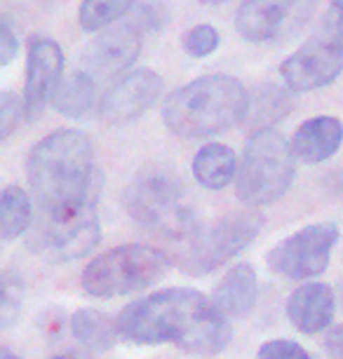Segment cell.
<instances>
[{"instance_id": "1", "label": "cell", "mask_w": 343, "mask_h": 359, "mask_svg": "<svg viewBox=\"0 0 343 359\" xmlns=\"http://www.w3.org/2000/svg\"><path fill=\"white\" fill-rule=\"evenodd\" d=\"M120 338L137 345L172 343L188 355H217L231 343L228 317L195 289L172 287L132 301L118 315Z\"/></svg>"}, {"instance_id": "2", "label": "cell", "mask_w": 343, "mask_h": 359, "mask_svg": "<svg viewBox=\"0 0 343 359\" xmlns=\"http://www.w3.org/2000/svg\"><path fill=\"white\" fill-rule=\"evenodd\" d=\"M26 174L43 219H71L97 207V165L85 132L57 130L40 139L29 153Z\"/></svg>"}, {"instance_id": "3", "label": "cell", "mask_w": 343, "mask_h": 359, "mask_svg": "<svg viewBox=\"0 0 343 359\" xmlns=\"http://www.w3.org/2000/svg\"><path fill=\"white\" fill-rule=\"evenodd\" d=\"M250 92L226 73L195 78L165 101V127L181 139H205L245 120Z\"/></svg>"}, {"instance_id": "4", "label": "cell", "mask_w": 343, "mask_h": 359, "mask_svg": "<svg viewBox=\"0 0 343 359\" xmlns=\"http://www.w3.org/2000/svg\"><path fill=\"white\" fill-rule=\"evenodd\" d=\"M123 205L134 223L170 240L186 242L200 228L181 179L160 165L134 176L125 188Z\"/></svg>"}, {"instance_id": "5", "label": "cell", "mask_w": 343, "mask_h": 359, "mask_svg": "<svg viewBox=\"0 0 343 359\" xmlns=\"http://www.w3.org/2000/svg\"><path fill=\"white\" fill-rule=\"evenodd\" d=\"M170 270V256L151 245H120L92 259L80 284L92 298L137 294L160 282Z\"/></svg>"}, {"instance_id": "6", "label": "cell", "mask_w": 343, "mask_h": 359, "mask_svg": "<svg viewBox=\"0 0 343 359\" xmlns=\"http://www.w3.org/2000/svg\"><path fill=\"white\" fill-rule=\"evenodd\" d=\"M292 146L278 130L254 132L242 153L235 193L247 207H266L289 191L297 174Z\"/></svg>"}, {"instance_id": "7", "label": "cell", "mask_w": 343, "mask_h": 359, "mask_svg": "<svg viewBox=\"0 0 343 359\" xmlns=\"http://www.w3.org/2000/svg\"><path fill=\"white\" fill-rule=\"evenodd\" d=\"M343 73V10L329 8L318 31L280 66L292 92H315L332 85Z\"/></svg>"}, {"instance_id": "8", "label": "cell", "mask_w": 343, "mask_h": 359, "mask_svg": "<svg viewBox=\"0 0 343 359\" xmlns=\"http://www.w3.org/2000/svg\"><path fill=\"white\" fill-rule=\"evenodd\" d=\"M261 228L264 216L252 209L233 212L210 226L198 228L186 240V249L181 252V270L195 277L212 273L250 247Z\"/></svg>"}, {"instance_id": "9", "label": "cell", "mask_w": 343, "mask_h": 359, "mask_svg": "<svg viewBox=\"0 0 343 359\" xmlns=\"http://www.w3.org/2000/svg\"><path fill=\"white\" fill-rule=\"evenodd\" d=\"M341 237V230L332 221L306 226L278 242L266 256L271 273L287 280H308L327 270L329 256Z\"/></svg>"}, {"instance_id": "10", "label": "cell", "mask_w": 343, "mask_h": 359, "mask_svg": "<svg viewBox=\"0 0 343 359\" xmlns=\"http://www.w3.org/2000/svg\"><path fill=\"white\" fill-rule=\"evenodd\" d=\"M315 8L318 0H245L235 15V29L250 43H275L304 29Z\"/></svg>"}, {"instance_id": "11", "label": "cell", "mask_w": 343, "mask_h": 359, "mask_svg": "<svg viewBox=\"0 0 343 359\" xmlns=\"http://www.w3.org/2000/svg\"><path fill=\"white\" fill-rule=\"evenodd\" d=\"M102 240L97 207L71 219H43L31 235L29 247L50 263H69L83 259Z\"/></svg>"}, {"instance_id": "12", "label": "cell", "mask_w": 343, "mask_h": 359, "mask_svg": "<svg viewBox=\"0 0 343 359\" xmlns=\"http://www.w3.org/2000/svg\"><path fill=\"white\" fill-rule=\"evenodd\" d=\"M163 94V78L151 69H137L123 76L99 104V115L106 125H130L156 106Z\"/></svg>"}, {"instance_id": "13", "label": "cell", "mask_w": 343, "mask_h": 359, "mask_svg": "<svg viewBox=\"0 0 343 359\" xmlns=\"http://www.w3.org/2000/svg\"><path fill=\"white\" fill-rule=\"evenodd\" d=\"M141 38H144V31L134 19L111 26L94 36L92 43L85 47L83 71L90 73L92 78H111L116 73L132 69L141 52Z\"/></svg>"}, {"instance_id": "14", "label": "cell", "mask_w": 343, "mask_h": 359, "mask_svg": "<svg viewBox=\"0 0 343 359\" xmlns=\"http://www.w3.org/2000/svg\"><path fill=\"white\" fill-rule=\"evenodd\" d=\"M64 73V52L57 40L47 36L29 38V52H26V83H24V101L29 108V118L43 111L47 101H52L55 92L62 85Z\"/></svg>"}, {"instance_id": "15", "label": "cell", "mask_w": 343, "mask_h": 359, "mask_svg": "<svg viewBox=\"0 0 343 359\" xmlns=\"http://www.w3.org/2000/svg\"><path fill=\"white\" fill-rule=\"evenodd\" d=\"M336 298L334 291L322 282L301 284L287 301V317L301 334H320L334 320Z\"/></svg>"}, {"instance_id": "16", "label": "cell", "mask_w": 343, "mask_h": 359, "mask_svg": "<svg viewBox=\"0 0 343 359\" xmlns=\"http://www.w3.org/2000/svg\"><path fill=\"white\" fill-rule=\"evenodd\" d=\"M343 141V123L332 115H318L306 120L297 132L292 134V153L304 165H320L339 151Z\"/></svg>"}, {"instance_id": "17", "label": "cell", "mask_w": 343, "mask_h": 359, "mask_svg": "<svg viewBox=\"0 0 343 359\" xmlns=\"http://www.w3.org/2000/svg\"><path fill=\"white\" fill-rule=\"evenodd\" d=\"M259 277L252 263H235L214 287L212 301L226 317H247L257 306Z\"/></svg>"}, {"instance_id": "18", "label": "cell", "mask_w": 343, "mask_h": 359, "mask_svg": "<svg viewBox=\"0 0 343 359\" xmlns=\"http://www.w3.org/2000/svg\"><path fill=\"white\" fill-rule=\"evenodd\" d=\"M238 155L224 144H207L193 158V176L207 191H224L233 179H238Z\"/></svg>"}, {"instance_id": "19", "label": "cell", "mask_w": 343, "mask_h": 359, "mask_svg": "<svg viewBox=\"0 0 343 359\" xmlns=\"http://www.w3.org/2000/svg\"><path fill=\"white\" fill-rule=\"evenodd\" d=\"M292 97L287 90H282L278 85H259L250 92V101H247V113L245 123L250 130L261 132V130H273L275 123H280L282 118H287L292 113ZM252 132V134H254Z\"/></svg>"}, {"instance_id": "20", "label": "cell", "mask_w": 343, "mask_h": 359, "mask_svg": "<svg viewBox=\"0 0 343 359\" xmlns=\"http://www.w3.org/2000/svg\"><path fill=\"white\" fill-rule=\"evenodd\" d=\"M52 106L57 113L71 120L87 118L97 108V80L90 73L76 71L69 78L62 80L59 90L52 97Z\"/></svg>"}, {"instance_id": "21", "label": "cell", "mask_w": 343, "mask_h": 359, "mask_svg": "<svg viewBox=\"0 0 343 359\" xmlns=\"http://www.w3.org/2000/svg\"><path fill=\"white\" fill-rule=\"evenodd\" d=\"M71 331L80 343L85 345V350L90 352H106L116 345L118 324L111 320L106 313L99 310L83 308L71 317Z\"/></svg>"}, {"instance_id": "22", "label": "cell", "mask_w": 343, "mask_h": 359, "mask_svg": "<svg viewBox=\"0 0 343 359\" xmlns=\"http://www.w3.org/2000/svg\"><path fill=\"white\" fill-rule=\"evenodd\" d=\"M33 223L31 198L24 188L8 186L0 195V237L5 242L17 240Z\"/></svg>"}, {"instance_id": "23", "label": "cell", "mask_w": 343, "mask_h": 359, "mask_svg": "<svg viewBox=\"0 0 343 359\" xmlns=\"http://www.w3.org/2000/svg\"><path fill=\"white\" fill-rule=\"evenodd\" d=\"M134 0H83L78 10V22L87 33H99L123 19Z\"/></svg>"}, {"instance_id": "24", "label": "cell", "mask_w": 343, "mask_h": 359, "mask_svg": "<svg viewBox=\"0 0 343 359\" xmlns=\"http://www.w3.org/2000/svg\"><path fill=\"white\" fill-rule=\"evenodd\" d=\"M219 43H221L219 31L214 29L212 24H198V26L188 29L184 36H181L184 52L188 54V57H195V59L210 57L212 52H217Z\"/></svg>"}, {"instance_id": "25", "label": "cell", "mask_w": 343, "mask_h": 359, "mask_svg": "<svg viewBox=\"0 0 343 359\" xmlns=\"http://www.w3.org/2000/svg\"><path fill=\"white\" fill-rule=\"evenodd\" d=\"M24 115H29L26 101L19 99L15 92H3L0 97V139L8 141L10 134L22 125Z\"/></svg>"}, {"instance_id": "26", "label": "cell", "mask_w": 343, "mask_h": 359, "mask_svg": "<svg viewBox=\"0 0 343 359\" xmlns=\"http://www.w3.org/2000/svg\"><path fill=\"white\" fill-rule=\"evenodd\" d=\"M132 19L139 24L141 31H160L170 22V10L163 0H146L144 5H139L137 15Z\"/></svg>"}, {"instance_id": "27", "label": "cell", "mask_w": 343, "mask_h": 359, "mask_svg": "<svg viewBox=\"0 0 343 359\" xmlns=\"http://www.w3.org/2000/svg\"><path fill=\"white\" fill-rule=\"evenodd\" d=\"M257 359H311L306 348H301L299 343L285 341V338H275L259 348Z\"/></svg>"}, {"instance_id": "28", "label": "cell", "mask_w": 343, "mask_h": 359, "mask_svg": "<svg viewBox=\"0 0 343 359\" xmlns=\"http://www.w3.org/2000/svg\"><path fill=\"white\" fill-rule=\"evenodd\" d=\"M19 52V38L15 33V26L10 24L8 17H3L0 22V66H10L12 59Z\"/></svg>"}, {"instance_id": "29", "label": "cell", "mask_w": 343, "mask_h": 359, "mask_svg": "<svg viewBox=\"0 0 343 359\" xmlns=\"http://www.w3.org/2000/svg\"><path fill=\"white\" fill-rule=\"evenodd\" d=\"M327 348L339 359H343V327H336L332 334L327 336Z\"/></svg>"}, {"instance_id": "30", "label": "cell", "mask_w": 343, "mask_h": 359, "mask_svg": "<svg viewBox=\"0 0 343 359\" xmlns=\"http://www.w3.org/2000/svg\"><path fill=\"white\" fill-rule=\"evenodd\" d=\"M50 359H94V355L90 350H66V352H59V355L50 357Z\"/></svg>"}, {"instance_id": "31", "label": "cell", "mask_w": 343, "mask_h": 359, "mask_svg": "<svg viewBox=\"0 0 343 359\" xmlns=\"http://www.w3.org/2000/svg\"><path fill=\"white\" fill-rule=\"evenodd\" d=\"M0 359H22V357L15 355L10 348H3V350H0Z\"/></svg>"}, {"instance_id": "32", "label": "cell", "mask_w": 343, "mask_h": 359, "mask_svg": "<svg viewBox=\"0 0 343 359\" xmlns=\"http://www.w3.org/2000/svg\"><path fill=\"white\" fill-rule=\"evenodd\" d=\"M198 3H203V5H221V3H226V0H198Z\"/></svg>"}, {"instance_id": "33", "label": "cell", "mask_w": 343, "mask_h": 359, "mask_svg": "<svg viewBox=\"0 0 343 359\" xmlns=\"http://www.w3.org/2000/svg\"><path fill=\"white\" fill-rule=\"evenodd\" d=\"M332 8H341L343 10V0H332Z\"/></svg>"}]
</instances>
